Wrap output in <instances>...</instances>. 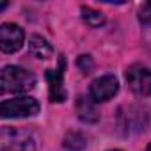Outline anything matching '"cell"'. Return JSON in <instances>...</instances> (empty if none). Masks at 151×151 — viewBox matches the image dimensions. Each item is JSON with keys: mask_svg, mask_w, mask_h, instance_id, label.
Returning a JSON list of instances; mask_svg holds the SVG:
<instances>
[{"mask_svg": "<svg viewBox=\"0 0 151 151\" xmlns=\"http://www.w3.org/2000/svg\"><path fill=\"white\" fill-rule=\"evenodd\" d=\"M2 93H27L36 87V77L22 66H6L2 69Z\"/></svg>", "mask_w": 151, "mask_h": 151, "instance_id": "cell-1", "label": "cell"}, {"mask_svg": "<svg viewBox=\"0 0 151 151\" xmlns=\"http://www.w3.org/2000/svg\"><path fill=\"white\" fill-rule=\"evenodd\" d=\"M94 101L91 98H84V96H78V101H77V112H78V117L86 123H94L98 121V114H96V109L93 105Z\"/></svg>", "mask_w": 151, "mask_h": 151, "instance_id": "cell-9", "label": "cell"}, {"mask_svg": "<svg viewBox=\"0 0 151 151\" xmlns=\"http://www.w3.org/2000/svg\"><path fill=\"white\" fill-rule=\"evenodd\" d=\"M78 66L84 69V73H89V71L93 69V60H91V57H89V55H80Z\"/></svg>", "mask_w": 151, "mask_h": 151, "instance_id": "cell-12", "label": "cell"}, {"mask_svg": "<svg viewBox=\"0 0 151 151\" xmlns=\"http://www.w3.org/2000/svg\"><path fill=\"white\" fill-rule=\"evenodd\" d=\"M39 112V103L32 96H18L13 100H4L0 105V114L4 119L13 117H32Z\"/></svg>", "mask_w": 151, "mask_h": 151, "instance_id": "cell-3", "label": "cell"}, {"mask_svg": "<svg viewBox=\"0 0 151 151\" xmlns=\"http://www.w3.org/2000/svg\"><path fill=\"white\" fill-rule=\"evenodd\" d=\"M25 32L16 23H2L0 27V48L4 53H14L23 46Z\"/></svg>", "mask_w": 151, "mask_h": 151, "instance_id": "cell-6", "label": "cell"}, {"mask_svg": "<svg viewBox=\"0 0 151 151\" xmlns=\"http://www.w3.org/2000/svg\"><path fill=\"white\" fill-rule=\"evenodd\" d=\"M29 52L37 59H50L53 55V48L50 46V43L37 34L29 37Z\"/></svg>", "mask_w": 151, "mask_h": 151, "instance_id": "cell-8", "label": "cell"}, {"mask_svg": "<svg viewBox=\"0 0 151 151\" xmlns=\"http://www.w3.org/2000/svg\"><path fill=\"white\" fill-rule=\"evenodd\" d=\"M140 18H142V20L151 18V2H149V4H146V6L142 7V11H140Z\"/></svg>", "mask_w": 151, "mask_h": 151, "instance_id": "cell-13", "label": "cell"}, {"mask_svg": "<svg viewBox=\"0 0 151 151\" xmlns=\"http://www.w3.org/2000/svg\"><path fill=\"white\" fill-rule=\"evenodd\" d=\"M82 20L89 25V27H101L103 23H105V14L101 13V11H96V9H93V7H87V6H84L82 9Z\"/></svg>", "mask_w": 151, "mask_h": 151, "instance_id": "cell-10", "label": "cell"}, {"mask_svg": "<svg viewBox=\"0 0 151 151\" xmlns=\"http://www.w3.org/2000/svg\"><path fill=\"white\" fill-rule=\"evenodd\" d=\"M146 151H151V142H149V146H147V149Z\"/></svg>", "mask_w": 151, "mask_h": 151, "instance_id": "cell-14", "label": "cell"}, {"mask_svg": "<svg viewBox=\"0 0 151 151\" xmlns=\"http://www.w3.org/2000/svg\"><path fill=\"white\" fill-rule=\"evenodd\" d=\"M126 82L130 89L139 96H151V69L133 64L126 71Z\"/></svg>", "mask_w": 151, "mask_h": 151, "instance_id": "cell-4", "label": "cell"}, {"mask_svg": "<svg viewBox=\"0 0 151 151\" xmlns=\"http://www.w3.org/2000/svg\"><path fill=\"white\" fill-rule=\"evenodd\" d=\"M114 151H119V149H114Z\"/></svg>", "mask_w": 151, "mask_h": 151, "instance_id": "cell-15", "label": "cell"}, {"mask_svg": "<svg viewBox=\"0 0 151 151\" xmlns=\"http://www.w3.org/2000/svg\"><path fill=\"white\" fill-rule=\"evenodd\" d=\"M119 91V82L114 75H103V77L93 80L91 87H89V96L94 103H101V101H109L110 98H114Z\"/></svg>", "mask_w": 151, "mask_h": 151, "instance_id": "cell-5", "label": "cell"}, {"mask_svg": "<svg viewBox=\"0 0 151 151\" xmlns=\"http://www.w3.org/2000/svg\"><path fill=\"white\" fill-rule=\"evenodd\" d=\"M64 60L59 69H48L46 71V80L50 84V100L52 101H64L66 100V91H64Z\"/></svg>", "mask_w": 151, "mask_h": 151, "instance_id": "cell-7", "label": "cell"}, {"mask_svg": "<svg viewBox=\"0 0 151 151\" xmlns=\"http://www.w3.org/2000/svg\"><path fill=\"white\" fill-rule=\"evenodd\" d=\"M64 147L69 151H82L86 147V139L80 133H69L64 139Z\"/></svg>", "mask_w": 151, "mask_h": 151, "instance_id": "cell-11", "label": "cell"}, {"mask_svg": "<svg viewBox=\"0 0 151 151\" xmlns=\"http://www.w3.org/2000/svg\"><path fill=\"white\" fill-rule=\"evenodd\" d=\"M0 151H36V140L27 130L6 126L0 135Z\"/></svg>", "mask_w": 151, "mask_h": 151, "instance_id": "cell-2", "label": "cell"}]
</instances>
